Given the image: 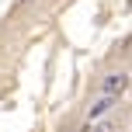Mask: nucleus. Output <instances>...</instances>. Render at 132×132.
I'll use <instances>...</instances> for the list:
<instances>
[{
  "instance_id": "1",
  "label": "nucleus",
  "mask_w": 132,
  "mask_h": 132,
  "mask_svg": "<svg viewBox=\"0 0 132 132\" xmlns=\"http://www.w3.org/2000/svg\"><path fill=\"white\" fill-rule=\"evenodd\" d=\"M129 84H132V77H129V73H125V70H115V73H108V77L101 80V94L118 101L122 94L129 90Z\"/></svg>"
},
{
  "instance_id": "4",
  "label": "nucleus",
  "mask_w": 132,
  "mask_h": 132,
  "mask_svg": "<svg viewBox=\"0 0 132 132\" xmlns=\"http://www.w3.org/2000/svg\"><path fill=\"white\" fill-rule=\"evenodd\" d=\"M90 129H94V125H90V122H84V125H80L77 132H90Z\"/></svg>"
},
{
  "instance_id": "5",
  "label": "nucleus",
  "mask_w": 132,
  "mask_h": 132,
  "mask_svg": "<svg viewBox=\"0 0 132 132\" xmlns=\"http://www.w3.org/2000/svg\"><path fill=\"white\" fill-rule=\"evenodd\" d=\"M21 4H31V0H21Z\"/></svg>"
},
{
  "instance_id": "3",
  "label": "nucleus",
  "mask_w": 132,
  "mask_h": 132,
  "mask_svg": "<svg viewBox=\"0 0 132 132\" xmlns=\"http://www.w3.org/2000/svg\"><path fill=\"white\" fill-rule=\"evenodd\" d=\"M90 132H115V122H101V125L90 129Z\"/></svg>"
},
{
  "instance_id": "2",
  "label": "nucleus",
  "mask_w": 132,
  "mask_h": 132,
  "mask_svg": "<svg viewBox=\"0 0 132 132\" xmlns=\"http://www.w3.org/2000/svg\"><path fill=\"white\" fill-rule=\"evenodd\" d=\"M111 108H115V97H104V94H101V97L94 101V104H87V122L94 125V118H101V115H108Z\"/></svg>"
}]
</instances>
